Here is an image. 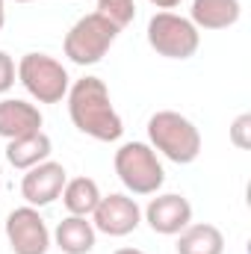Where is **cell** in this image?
I'll return each instance as SVG.
<instances>
[{"mask_svg": "<svg viewBox=\"0 0 251 254\" xmlns=\"http://www.w3.org/2000/svg\"><path fill=\"white\" fill-rule=\"evenodd\" d=\"M119 27L104 18L101 12H92V15H83L65 36V57L74 65H95L107 57V51L116 45L119 39Z\"/></svg>", "mask_w": 251, "mask_h": 254, "instance_id": "3", "label": "cell"}, {"mask_svg": "<svg viewBox=\"0 0 251 254\" xmlns=\"http://www.w3.org/2000/svg\"><path fill=\"white\" fill-rule=\"evenodd\" d=\"M142 222V210L136 204V198L113 192V195H101L98 207L92 210V225L95 231L107 234V237H127L139 228Z\"/></svg>", "mask_w": 251, "mask_h": 254, "instance_id": "8", "label": "cell"}, {"mask_svg": "<svg viewBox=\"0 0 251 254\" xmlns=\"http://www.w3.org/2000/svg\"><path fill=\"white\" fill-rule=\"evenodd\" d=\"M15 77H18V68L12 63V57L6 51H0V95H6L15 86Z\"/></svg>", "mask_w": 251, "mask_h": 254, "instance_id": "19", "label": "cell"}, {"mask_svg": "<svg viewBox=\"0 0 251 254\" xmlns=\"http://www.w3.org/2000/svg\"><path fill=\"white\" fill-rule=\"evenodd\" d=\"M148 139H151L154 151H160L166 160H172L178 166L195 163L201 154L198 127L175 110H160L148 119Z\"/></svg>", "mask_w": 251, "mask_h": 254, "instance_id": "2", "label": "cell"}, {"mask_svg": "<svg viewBox=\"0 0 251 254\" xmlns=\"http://www.w3.org/2000/svg\"><path fill=\"white\" fill-rule=\"evenodd\" d=\"M42 113L39 107L27 104V101H18V98H3L0 101V136L3 139H21V136H30V133H39L42 130Z\"/></svg>", "mask_w": 251, "mask_h": 254, "instance_id": "11", "label": "cell"}, {"mask_svg": "<svg viewBox=\"0 0 251 254\" xmlns=\"http://www.w3.org/2000/svg\"><path fill=\"white\" fill-rule=\"evenodd\" d=\"M54 145H51V136L48 133H30V136H21V139H12L6 145V163L15 166V169H33L39 163H45L51 157Z\"/></svg>", "mask_w": 251, "mask_h": 254, "instance_id": "14", "label": "cell"}, {"mask_svg": "<svg viewBox=\"0 0 251 254\" xmlns=\"http://www.w3.org/2000/svg\"><path fill=\"white\" fill-rule=\"evenodd\" d=\"M65 181H68V175H65L63 163L45 160V163L27 169V175L21 181V195L30 207H45V204H51L63 195Z\"/></svg>", "mask_w": 251, "mask_h": 254, "instance_id": "10", "label": "cell"}, {"mask_svg": "<svg viewBox=\"0 0 251 254\" xmlns=\"http://www.w3.org/2000/svg\"><path fill=\"white\" fill-rule=\"evenodd\" d=\"M15 3H30V0H15Z\"/></svg>", "mask_w": 251, "mask_h": 254, "instance_id": "23", "label": "cell"}, {"mask_svg": "<svg viewBox=\"0 0 251 254\" xmlns=\"http://www.w3.org/2000/svg\"><path fill=\"white\" fill-rule=\"evenodd\" d=\"M145 222L151 225L154 234L163 237H175L181 234L187 225H192V204L178 192H166L151 198V204L145 207Z\"/></svg>", "mask_w": 251, "mask_h": 254, "instance_id": "9", "label": "cell"}, {"mask_svg": "<svg viewBox=\"0 0 251 254\" xmlns=\"http://www.w3.org/2000/svg\"><path fill=\"white\" fill-rule=\"evenodd\" d=\"M116 254H145V252H139V249H119Z\"/></svg>", "mask_w": 251, "mask_h": 254, "instance_id": "22", "label": "cell"}, {"mask_svg": "<svg viewBox=\"0 0 251 254\" xmlns=\"http://www.w3.org/2000/svg\"><path fill=\"white\" fill-rule=\"evenodd\" d=\"M6 240L15 254H48L51 231L36 207H18L6 216Z\"/></svg>", "mask_w": 251, "mask_h": 254, "instance_id": "7", "label": "cell"}, {"mask_svg": "<svg viewBox=\"0 0 251 254\" xmlns=\"http://www.w3.org/2000/svg\"><path fill=\"white\" fill-rule=\"evenodd\" d=\"M116 175L133 195H157L166 184L163 163L157 160V151L145 142H125L116 151Z\"/></svg>", "mask_w": 251, "mask_h": 254, "instance_id": "4", "label": "cell"}, {"mask_svg": "<svg viewBox=\"0 0 251 254\" xmlns=\"http://www.w3.org/2000/svg\"><path fill=\"white\" fill-rule=\"evenodd\" d=\"M18 80L39 104H60L71 89V77L63 63L48 54H24L18 63Z\"/></svg>", "mask_w": 251, "mask_h": 254, "instance_id": "5", "label": "cell"}, {"mask_svg": "<svg viewBox=\"0 0 251 254\" xmlns=\"http://www.w3.org/2000/svg\"><path fill=\"white\" fill-rule=\"evenodd\" d=\"M101 201V190L92 178H74L65 181L63 187V204L68 216H92V210Z\"/></svg>", "mask_w": 251, "mask_h": 254, "instance_id": "16", "label": "cell"}, {"mask_svg": "<svg viewBox=\"0 0 251 254\" xmlns=\"http://www.w3.org/2000/svg\"><path fill=\"white\" fill-rule=\"evenodd\" d=\"M231 142L240 151H249L251 148V113H243V116L234 119V125H231Z\"/></svg>", "mask_w": 251, "mask_h": 254, "instance_id": "18", "label": "cell"}, {"mask_svg": "<svg viewBox=\"0 0 251 254\" xmlns=\"http://www.w3.org/2000/svg\"><path fill=\"white\" fill-rule=\"evenodd\" d=\"M148 45L166 60H189L201 45V33L184 15L157 12L148 21Z\"/></svg>", "mask_w": 251, "mask_h": 254, "instance_id": "6", "label": "cell"}, {"mask_svg": "<svg viewBox=\"0 0 251 254\" xmlns=\"http://www.w3.org/2000/svg\"><path fill=\"white\" fill-rule=\"evenodd\" d=\"M98 12L110 18L119 30H125L136 18V0H98Z\"/></svg>", "mask_w": 251, "mask_h": 254, "instance_id": "17", "label": "cell"}, {"mask_svg": "<svg viewBox=\"0 0 251 254\" xmlns=\"http://www.w3.org/2000/svg\"><path fill=\"white\" fill-rule=\"evenodd\" d=\"M68 116L80 133L98 142H116L125 133L122 116L116 113L110 89L101 77H83L68 89Z\"/></svg>", "mask_w": 251, "mask_h": 254, "instance_id": "1", "label": "cell"}, {"mask_svg": "<svg viewBox=\"0 0 251 254\" xmlns=\"http://www.w3.org/2000/svg\"><path fill=\"white\" fill-rule=\"evenodd\" d=\"M240 0H192L189 21L198 30H228L240 21Z\"/></svg>", "mask_w": 251, "mask_h": 254, "instance_id": "12", "label": "cell"}, {"mask_svg": "<svg viewBox=\"0 0 251 254\" xmlns=\"http://www.w3.org/2000/svg\"><path fill=\"white\" fill-rule=\"evenodd\" d=\"M3 24H6V0H0V30H3Z\"/></svg>", "mask_w": 251, "mask_h": 254, "instance_id": "21", "label": "cell"}, {"mask_svg": "<svg viewBox=\"0 0 251 254\" xmlns=\"http://www.w3.org/2000/svg\"><path fill=\"white\" fill-rule=\"evenodd\" d=\"M95 237L98 231L89 222V216H68L54 231V243L65 254H89L95 249Z\"/></svg>", "mask_w": 251, "mask_h": 254, "instance_id": "13", "label": "cell"}, {"mask_svg": "<svg viewBox=\"0 0 251 254\" xmlns=\"http://www.w3.org/2000/svg\"><path fill=\"white\" fill-rule=\"evenodd\" d=\"M178 237V254H225V237L216 225H187Z\"/></svg>", "mask_w": 251, "mask_h": 254, "instance_id": "15", "label": "cell"}, {"mask_svg": "<svg viewBox=\"0 0 251 254\" xmlns=\"http://www.w3.org/2000/svg\"><path fill=\"white\" fill-rule=\"evenodd\" d=\"M148 3H154L157 9H166V12L175 9V6H181V0H148Z\"/></svg>", "mask_w": 251, "mask_h": 254, "instance_id": "20", "label": "cell"}]
</instances>
